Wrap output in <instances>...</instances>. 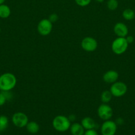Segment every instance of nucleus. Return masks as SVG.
I'll use <instances>...</instances> for the list:
<instances>
[{"label": "nucleus", "instance_id": "obj_24", "mask_svg": "<svg viewBox=\"0 0 135 135\" xmlns=\"http://www.w3.org/2000/svg\"><path fill=\"white\" fill-rule=\"evenodd\" d=\"M126 38V40H127V42L128 43V44H132V42H134V37L132 36H128L127 35V36L125 37Z\"/></svg>", "mask_w": 135, "mask_h": 135}, {"label": "nucleus", "instance_id": "obj_10", "mask_svg": "<svg viewBox=\"0 0 135 135\" xmlns=\"http://www.w3.org/2000/svg\"><path fill=\"white\" fill-rule=\"evenodd\" d=\"M113 32L117 37L125 38L128 34V28L123 22H117L114 26Z\"/></svg>", "mask_w": 135, "mask_h": 135}, {"label": "nucleus", "instance_id": "obj_12", "mask_svg": "<svg viewBox=\"0 0 135 135\" xmlns=\"http://www.w3.org/2000/svg\"><path fill=\"white\" fill-rule=\"evenodd\" d=\"M81 124L85 130H89V129H95L97 126V123L93 119L89 117H86L83 118L81 121Z\"/></svg>", "mask_w": 135, "mask_h": 135}, {"label": "nucleus", "instance_id": "obj_6", "mask_svg": "<svg viewBox=\"0 0 135 135\" xmlns=\"http://www.w3.org/2000/svg\"><path fill=\"white\" fill-rule=\"evenodd\" d=\"M52 22L48 18H43L38 22L37 30L41 36H46L49 35L52 30Z\"/></svg>", "mask_w": 135, "mask_h": 135}, {"label": "nucleus", "instance_id": "obj_1", "mask_svg": "<svg viewBox=\"0 0 135 135\" xmlns=\"http://www.w3.org/2000/svg\"><path fill=\"white\" fill-rule=\"evenodd\" d=\"M17 78L11 73H5L0 76V90L11 91L17 84Z\"/></svg>", "mask_w": 135, "mask_h": 135}, {"label": "nucleus", "instance_id": "obj_18", "mask_svg": "<svg viewBox=\"0 0 135 135\" xmlns=\"http://www.w3.org/2000/svg\"><path fill=\"white\" fill-rule=\"evenodd\" d=\"M9 125V119L7 117L4 115H0V132L5 131Z\"/></svg>", "mask_w": 135, "mask_h": 135}, {"label": "nucleus", "instance_id": "obj_3", "mask_svg": "<svg viewBox=\"0 0 135 135\" xmlns=\"http://www.w3.org/2000/svg\"><path fill=\"white\" fill-rule=\"evenodd\" d=\"M128 47V43L126 38L117 37L114 40L111 44V50L116 55H122L127 51Z\"/></svg>", "mask_w": 135, "mask_h": 135}, {"label": "nucleus", "instance_id": "obj_17", "mask_svg": "<svg viewBox=\"0 0 135 135\" xmlns=\"http://www.w3.org/2000/svg\"><path fill=\"white\" fill-rule=\"evenodd\" d=\"M112 95L110 90H105L101 94V100L104 104H108L112 100Z\"/></svg>", "mask_w": 135, "mask_h": 135}, {"label": "nucleus", "instance_id": "obj_27", "mask_svg": "<svg viewBox=\"0 0 135 135\" xmlns=\"http://www.w3.org/2000/svg\"><path fill=\"white\" fill-rule=\"evenodd\" d=\"M5 0H0V5H1V4L4 3H5Z\"/></svg>", "mask_w": 135, "mask_h": 135}, {"label": "nucleus", "instance_id": "obj_26", "mask_svg": "<svg viewBox=\"0 0 135 135\" xmlns=\"http://www.w3.org/2000/svg\"><path fill=\"white\" fill-rule=\"evenodd\" d=\"M95 1L98 3H103L105 0H95Z\"/></svg>", "mask_w": 135, "mask_h": 135}, {"label": "nucleus", "instance_id": "obj_16", "mask_svg": "<svg viewBox=\"0 0 135 135\" xmlns=\"http://www.w3.org/2000/svg\"><path fill=\"white\" fill-rule=\"evenodd\" d=\"M122 15L127 21H132L135 18V12L131 9H126L123 11Z\"/></svg>", "mask_w": 135, "mask_h": 135}, {"label": "nucleus", "instance_id": "obj_13", "mask_svg": "<svg viewBox=\"0 0 135 135\" xmlns=\"http://www.w3.org/2000/svg\"><path fill=\"white\" fill-rule=\"evenodd\" d=\"M70 131L71 135H83L86 131L82 124L78 123H74L73 124H71Z\"/></svg>", "mask_w": 135, "mask_h": 135}, {"label": "nucleus", "instance_id": "obj_11", "mask_svg": "<svg viewBox=\"0 0 135 135\" xmlns=\"http://www.w3.org/2000/svg\"><path fill=\"white\" fill-rule=\"evenodd\" d=\"M119 73L117 71L114 70H109L105 73L103 76V80L105 83L107 84H111L117 81L119 79Z\"/></svg>", "mask_w": 135, "mask_h": 135}, {"label": "nucleus", "instance_id": "obj_7", "mask_svg": "<svg viewBox=\"0 0 135 135\" xmlns=\"http://www.w3.org/2000/svg\"><path fill=\"white\" fill-rule=\"evenodd\" d=\"M117 130L116 122L111 120L104 121L101 127V133L102 135H115Z\"/></svg>", "mask_w": 135, "mask_h": 135}, {"label": "nucleus", "instance_id": "obj_22", "mask_svg": "<svg viewBox=\"0 0 135 135\" xmlns=\"http://www.w3.org/2000/svg\"><path fill=\"white\" fill-rule=\"evenodd\" d=\"M48 19H49V21H51L52 23H53V22H56V21H58V15L56 14V13H52V14H51L50 16H49Z\"/></svg>", "mask_w": 135, "mask_h": 135}, {"label": "nucleus", "instance_id": "obj_21", "mask_svg": "<svg viewBox=\"0 0 135 135\" xmlns=\"http://www.w3.org/2000/svg\"><path fill=\"white\" fill-rule=\"evenodd\" d=\"M7 101H8V99L7 98L5 92L1 90V92H0V106L3 105Z\"/></svg>", "mask_w": 135, "mask_h": 135}, {"label": "nucleus", "instance_id": "obj_15", "mask_svg": "<svg viewBox=\"0 0 135 135\" xmlns=\"http://www.w3.org/2000/svg\"><path fill=\"white\" fill-rule=\"evenodd\" d=\"M11 9L7 5L3 3L0 5V18H7L11 15Z\"/></svg>", "mask_w": 135, "mask_h": 135}, {"label": "nucleus", "instance_id": "obj_28", "mask_svg": "<svg viewBox=\"0 0 135 135\" xmlns=\"http://www.w3.org/2000/svg\"><path fill=\"white\" fill-rule=\"evenodd\" d=\"M1 27H0V32H1Z\"/></svg>", "mask_w": 135, "mask_h": 135}, {"label": "nucleus", "instance_id": "obj_14", "mask_svg": "<svg viewBox=\"0 0 135 135\" xmlns=\"http://www.w3.org/2000/svg\"><path fill=\"white\" fill-rule=\"evenodd\" d=\"M25 127L30 134H37L40 130L39 125L36 121H29Z\"/></svg>", "mask_w": 135, "mask_h": 135}, {"label": "nucleus", "instance_id": "obj_19", "mask_svg": "<svg viewBox=\"0 0 135 135\" xmlns=\"http://www.w3.org/2000/svg\"><path fill=\"white\" fill-rule=\"evenodd\" d=\"M119 6L117 0H108L107 2V9L110 11H115Z\"/></svg>", "mask_w": 135, "mask_h": 135}, {"label": "nucleus", "instance_id": "obj_20", "mask_svg": "<svg viewBox=\"0 0 135 135\" xmlns=\"http://www.w3.org/2000/svg\"><path fill=\"white\" fill-rule=\"evenodd\" d=\"M91 0H75V2L78 6L86 7L89 5L91 3Z\"/></svg>", "mask_w": 135, "mask_h": 135}, {"label": "nucleus", "instance_id": "obj_23", "mask_svg": "<svg viewBox=\"0 0 135 135\" xmlns=\"http://www.w3.org/2000/svg\"><path fill=\"white\" fill-rule=\"evenodd\" d=\"M83 135H99L95 129H89V130H86Z\"/></svg>", "mask_w": 135, "mask_h": 135}, {"label": "nucleus", "instance_id": "obj_25", "mask_svg": "<svg viewBox=\"0 0 135 135\" xmlns=\"http://www.w3.org/2000/svg\"><path fill=\"white\" fill-rule=\"evenodd\" d=\"M68 118H69V119H70V121H74V120H75V117L74 115H71L69 116Z\"/></svg>", "mask_w": 135, "mask_h": 135}, {"label": "nucleus", "instance_id": "obj_8", "mask_svg": "<svg viewBox=\"0 0 135 135\" xmlns=\"http://www.w3.org/2000/svg\"><path fill=\"white\" fill-rule=\"evenodd\" d=\"M28 122V116L22 112H17L12 116V123L15 126L18 128L25 127Z\"/></svg>", "mask_w": 135, "mask_h": 135}, {"label": "nucleus", "instance_id": "obj_9", "mask_svg": "<svg viewBox=\"0 0 135 135\" xmlns=\"http://www.w3.org/2000/svg\"><path fill=\"white\" fill-rule=\"evenodd\" d=\"M97 41L92 37L87 36L83 38L81 42V47L84 51L87 52H93L97 48Z\"/></svg>", "mask_w": 135, "mask_h": 135}, {"label": "nucleus", "instance_id": "obj_5", "mask_svg": "<svg viewBox=\"0 0 135 135\" xmlns=\"http://www.w3.org/2000/svg\"><path fill=\"white\" fill-rule=\"evenodd\" d=\"M112 114L113 112L112 108L107 104L103 103L98 107L97 115L103 121L111 119L112 117Z\"/></svg>", "mask_w": 135, "mask_h": 135}, {"label": "nucleus", "instance_id": "obj_2", "mask_svg": "<svg viewBox=\"0 0 135 135\" xmlns=\"http://www.w3.org/2000/svg\"><path fill=\"white\" fill-rule=\"evenodd\" d=\"M52 126L58 132H66L70 129L71 121L66 116L59 115L56 116L52 121Z\"/></svg>", "mask_w": 135, "mask_h": 135}, {"label": "nucleus", "instance_id": "obj_4", "mask_svg": "<svg viewBox=\"0 0 135 135\" xmlns=\"http://www.w3.org/2000/svg\"><path fill=\"white\" fill-rule=\"evenodd\" d=\"M127 90H128V88L125 83L123 82L116 81L111 84L109 90L112 94V96L119 98L124 96L127 93Z\"/></svg>", "mask_w": 135, "mask_h": 135}]
</instances>
